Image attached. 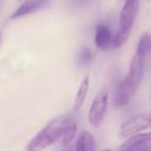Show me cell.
<instances>
[{
    "instance_id": "4fadbf2b",
    "label": "cell",
    "mask_w": 151,
    "mask_h": 151,
    "mask_svg": "<svg viewBox=\"0 0 151 151\" xmlns=\"http://www.w3.org/2000/svg\"><path fill=\"white\" fill-rule=\"evenodd\" d=\"M76 132H77V124H76V121H73V123L69 124V126L66 128V130H65L62 139H61L63 144L67 145L69 142H71L73 139L75 138Z\"/></svg>"
},
{
    "instance_id": "52a82bcc",
    "label": "cell",
    "mask_w": 151,
    "mask_h": 151,
    "mask_svg": "<svg viewBox=\"0 0 151 151\" xmlns=\"http://www.w3.org/2000/svg\"><path fill=\"white\" fill-rule=\"evenodd\" d=\"M113 37L114 34L111 32L107 25L105 24H99L95 28L94 42L95 45L101 50H109L113 48Z\"/></svg>"
},
{
    "instance_id": "9a60e30c",
    "label": "cell",
    "mask_w": 151,
    "mask_h": 151,
    "mask_svg": "<svg viewBox=\"0 0 151 151\" xmlns=\"http://www.w3.org/2000/svg\"><path fill=\"white\" fill-rule=\"evenodd\" d=\"M1 44H2V33L0 32V47H1Z\"/></svg>"
},
{
    "instance_id": "2e32d148",
    "label": "cell",
    "mask_w": 151,
    "mask_h": 151,
    "mask_svg": "<svg viewBox=\"0 0 151 151\" xmlns=\"http://www.w3.org/2000/svg\"><path fill=\"white\" fill-rule=\"evenodd\" d=\"M104 151H111L110 149H106V150H104Z\"/></svg>"
},
{
    "instance_id": "7a4b0ae2",
    "label": "cell",
    "mask_w": 151,
    "mask_h": 151,
    "mask_svg": "<svg viewBox=\"0 0 151 151\" xmlns=\"http://www.w3.org/2000/svg\"><path fill=\"white\" fill-rule=\"evenodd\" d=\"M144 58L134 54L125 79L120 83L114 96L116 107H126L138 90L143 78Z\"/></svg>"
},
{
    "instance_id": "5b68a950",
    "label": "cell",
    "mask_w": 151,
    "mask_h": 151,
    "mask_svg": "<svg viewBox=\"0 0 151 151\" xmlns=\"http://www.w3.org/2000/svg\"><path fill=\"white\" fill-rule=\"evenodd\" d=\"M108 96H109L108 89L104 87L96 93L92 104H91L88 113V120L89 123L94 127L101 125V121L105 117L108 107Z\"/></svg>"
},
{
    "instance_id": "6da1fadb",
    "label": "cell",
    "mask_w": 151,
    "mask_h": 151,
    "mask_svg": "<svg viewBox=\"0 0 151 151\" xmlns=\"http://www.w3.org/2000/svg\"><path fill=\"white\" fill-rule=\"evenodd\" d=\"M75 120L69 115H60L52 119L26 146V151H42L62 139L66 128Z\"/></svg>"
},
{
    "instance_id": "8fae6325",
    "label": "cell",
    "mask_w": 151,
    "mask_h": 151,
    "mask_svg": "<svg viewBox=\"0 0 151 151\" xmlns=\"http://www.w3.org/2000/svg\"><path fill=\"white\" fill-rule=\"evenodd\" d=\"M89 84H90L89 78L88 77H85L82 82H81L78 89V92H77V95H76L75 104H73L75 110H79L81 108V106L83 105V103H84L85 99H86L87 92L89 90Z\"/></svg>"
},
{
    "instance_id": "9c48e42d",
    "label": "cell",
    "mask_w": 151,
    "mask_h": 151,
    "mask_svg": "<svg viewBox=\"0 0 151 151\" xmlns=\"http://www.w3.org/2000/svg\"><path fill=\"white\" fill-rule=\"evenodd\" d=\"M96 144L95 139L92 134L87 130H83L78 137V141L76 144V151H95Z\"/></svg>"
},
{
    "instance_id": "5bb4252c",
    "label": "cell",
    "mask_w": 151,
    "mask_h": 151,
    "mask_svg": "<svg viewBox=\"0 0 151 151\" xmlns=\"http://www.w3.org/2000/svg\"><path fill=\"white\" fill-rule=\"evenodd\" d=\"M61 151H76V147L69 146V147H66V148H64L63 150H61Z\"/></svg>"
},
{
    "instance_id": "7c38bea8",
    "label": "cell",
    "mask_w": 151,
    "mask_h": 151,
    "mask_svg": "<svg viewBox=\"0 0 151 151\" xmlns=\"http://www.w3.org/2000/svg\"><path fill=\"white\" fill-rule=\"evenodd\" d=\"M92 59V52L89 48L87 47H84L82 48V50L80 51L78 56V62L80 66H85L87 65Z\"/></svg>"
},
{
    "instance_id": "8992f818",
    "label": "cell",
    "mask_w": 151,
    "mask_h": 151,
    "mask_svg": "<svg viewBox=\"0 0 151 151\" xmlns=\"http://www.w3.org/2000/svg\"><path fill=\"white\" fill-rule=\"evenodd\" d=\"M118 151H151V132L129 137Z\"/></svg>"
},
{
    "instance_id": "30bf717a",
    "label": "cell",
    "mask_w": 151,
    "mask_h": 151,
    "mask_svg": "<svg viewBox=\"0 0 151 151\" xmlns=\"http://www.w3.org/2000/svg\"><path fill=\"white\" fill-rule=\"evenodd\" d=\"M149 51H151V33L144 32L141 35L140 40L138 42V46H137L136 49V54L145 59V57L149 53Z\"/></svg>"
},
{
    "instance_id": "277c9868",
    "label": "cell",
    "mask_w": 151,
    "mask_h": 151,
    "mask_svg": "<svg viewBox=\"0 0 151 151\" xmlns=\"http://www.w3.org/2000/svg\"><path fill=\"white\" fill-rule=\"evenodd\" d=\"M151 127V113H142L129 118L122 123L119 129L121 138H129Z\"/></svg>"
},
{
    "instance_id": "3957f363",
    "label": "cell",
    "mask_w": 151,
    "mask_h": 151,
    "mask_svg": "<svg viewBox=\"0 0 151 151\" xmlns=\"http://www.w3.org/2000/svg\"><path fill=\"white\" fill-rule=\"evenodd\" d=\"M140 0H125L119 15V28L113 37V48H120L127 42L138 16Z\"/></svg>"
},
{
    "instance_id": "ba28073f",
    "label": "cell",
    "mask_w": 151,
    "mask_h": 151,
    "mask_svg": "<svg viewBox=\"0 0 151 151\" xmlns=\"http://www.w3.org/2000/svg\"><path fill=\"white\" fill-rule=\"evenodd\" d=\"M46 5V0H26L23 4L18 7L17 11L12 16V19H18V18L24 17L29 14L38 11Z\"/></svg>"
}]
</instances>
